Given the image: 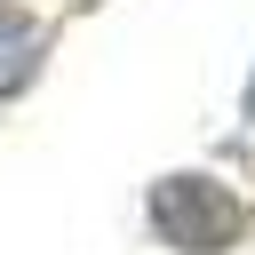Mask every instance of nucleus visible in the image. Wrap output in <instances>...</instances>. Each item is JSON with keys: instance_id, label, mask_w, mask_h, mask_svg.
I'll return each instance as SVG.
<instances>
[{"instance_id": "3", "label": "nucleus", "mask_w": 255, "mask_h": 255, "mask_svg": "<svg viewBox=\"0 0 255 255\" xmlns=\"http://www.w3.org/2000/svg\"><path fill=\"white\" fill-rule=\"evenodd\" d=\"M247 128H255V80H247Z\"/></svg>"}, {"instance_id": "1", "label": "nucleus", "mask_w": 255, "mask_h": 255, "mask_svg": "<svg viewBox=\"0 0 255 255\" xmlns=\"http://www.w3.org/2000/svg\"><path fill=\"white\" fill-rule=\"evenodd\" d=\"M151 231H159L175 255H223V247H239L247 207H239V191L215 183V175H159V183H151Z\"/></svg>"}, {"instance_id": "2", "label": "nucleus", "mask_w": 255, "mask_h": 255, "mask_svg": "<svg viewBox=\"0 0 255 255\" xmlns=\"http://www.w3.org/2000/svg\"><path fill=\"white\" fill-rule=\"evenodd\" d=\"M32 72H40V24L16 16V8H0V104H8Z\"/></svg>"}]
</instances>
